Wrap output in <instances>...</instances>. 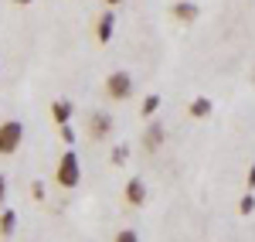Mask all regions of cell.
Returning a JSON list of instances; mask_svg holds the SVG:
<instances>
[{
  "label": "cell",
  "mask_w": 255,
  "mask_h": 242,
  "mask_svg": "<svg viewBox=\"0 0 255 242\" xmlns=\"http://www.w3.org/2000/svg\"><path fill=\"white\" fill-rule=\"evenodd\" d=\"M55 181H58V188H79L82 184V164H79V154L68 147L65 154L58 157V167H55Z\"/></svg>",
  "instance_id": "1"
},
{
  "label": "cell",
  "mask_w": 255,
  "mask_h": 242,
  "mask_svg": "<svg viewBox=\"0 0 255 242\" xmlns=\"http://www.w3.org/2000/svg\"><path fill=\"white\" fill-rule=\"evenodd\" d=\"M211 109H215V102L208 99V96H197V99H191V106H187V113H191L194 120H208Z\"/></svg>",
  "instance_id": "10"
},
{
  "label": "cell",
  "mask_w": 255,
  "mask_h": 242,
  "mask_svg": "<svg viewBox=\"0 0 255 242\" xmlns=\"http://www.w3.org/2000/svg\"><path fill=\"white\" fill-rule=\"evenodd\" d=\"M20 143H24V123L20 120H3L0 123V157L17 154Z\"/></svg>",
  "instance_id": "2"
},
{
  "label": "cell",
  "mask_w": 255,
  "mask_h": 242,
  "mask_svg": "<svg viewBox=\"0 0 255 242\" xmlns=\"http://www.w3.org/2000/svg\"><path fill=\"white\" fill-rule=\"evenodd\" d=\"M58 137L65 147H75V140H79V133L72 130V123H65V126H58Z\"/></svg>",
  "instance_id": "15"
},
{
  "label": "cell",
  "mask_w": 255,
  "mask_h": 242,
  "mask_svg": "<svg viewBox=\"0 0 255 242\" xmlns=\"http://www.w3.org/2000/svg\"><path fill=\"white\" fill-rule=\"evenodd\" d=\"M113 34H116V14H113V7H109V10H102L99 20H96V38H99V44H109Z\"/></svg>",
  "instance_id": "6"
},
{
  "label": "cell",
  "mask_w": 255,
  "mask_h": 242,
  "mask_svg": "<svg viewBox=\"0 0 255 242\" xmlns=\"http://www.w3.org/2000/svg\"><path fill=\"white\" fill-rule=\"evenodd\" d=\"M31 195H34V202H44V195H48V191H44V181L31 184Z\"/></svg>",
  "instance_id": "17"
},
{
  "label": "cell",
  "mask_w": 255,
  "mask_h": 242,
  "mask_svg": "<svg viewBox=\"0 0 255 242\" xmlns=\"http://www.w3.org/2000/svg\"><path fill=\"white\" fill-rule=\"evenodd\" d=\"M3 202H7V178L0 174V208H3Z\"/></svg>",
  "instance_id": "18"
},
{
  "label": "cell",
  "mask_w": 255,
  "mask_h": 242,
  "mask_svg": "<svg viewBox=\"0 0 255 242\" xmlns=\"http://www.w3.org/2000/svg\"><path fill=\"white\" fill-rule=\"evenodd\" d=\"M14 3H17V7H27V3H31V0H14Z\"/></svg>",
  "instance_id": "21"
},
{
  "label": "cell",
  "mask_w": 255,
  "mask_h": 242,
  "mask_svg": "<svg viewBox=\"0 0 255 242\" xmlns=\"http://www.w3.org/2000/svg\"><path fill=\"white\" fill-rule=\"evenodd\" d=\"M72 116H75V106H72L68 99H55V102H51V120L58 123V126L72 123Z\"/></svg>",
  "instance_id": "9"
},
{
  "label": "cell",
  "mask_w": 255,
  "mask_h": 242,
  "mask_svg": "<svg viewBox=\"0 0 255 242\" xmlns=\"http://www.w3.org/2000/svg\"><path fill=\"white\" fill-rule=\"evenodd\" d=\"M170 14H174V20H180V24H194L197 20V3H191V0H177L174 7H170Z\"/></svg>",
  "instance_id": "8"
},
{
  "label": "cell",
  "mask_w": 255,
  "mask_h": 242,
  "mask_svg": "<svg viewBox=\"0 0 255 242\" xmlns=\"http://www.w3.org/2000/svg\"><path fill=\"white\" fill-rule=\"evenodd\" d=\"M126 161H129V143H116L113 154H109V164H113V167H123Z\"/></svg>",
  "instance_id": "13"
},
{
  "label": "cell",
  "mask_w": 255,
  "mask_h": 242,
  "mask_svg": "<svg viewBox=\"0 0 255 242\" xmlns=\"http://www.w3.org/2000/svg\"><path fill=\"white\" fill-rule=\"evenodd\" d=\"M249 191H255V164L249 167Z\"/></svg>",
  "instance_id": "19"
},
{
  "label": "cell",
  "mask_w": 255,
  "mask_h": 242,
  "mask_svg": "<svg viewBox=\"0 0 255 242\" xmlns=\"http://www.w3.org/2000/svg\"><path fill=\"white\" fill-rule=\"evenodd\" d=\"M113 242H139V232L136 229H119L116 236H113Z\"/></svg>",
  "instance_id": "16"
},
{
  "label": "cell",
  "mask_w": 255,
  "mask_h": 242,
  "mask_svg": "<svg viewBox=\"0 0 255 242\" xmlns=\"http://www.w3.org/2000/svg\"><path fill=\"white\" fill-rule=\"evenodd\" d=\"M123 198H126V205L139 208V205L146 202V184L139 181V178H129V181H126V188H123Z\"/></svg>",
  "instance_id": "7"
},
{
  "label": "cell",
  "mask_w": 255,
  "mask_h": 242,
  "mask_svg": "<svg viewBox=\"0 0 255 242\" xmlns=\"http://www.w3.org/2000/svg\"><path fill=\"white\" fill-rule=\"evenodd\" d=\"M133 89H136V82H133L129 72H109L106 75V96L113 102H126L133 96Z\"/></svg>",
  "instance_id": "3"
},
{
  "label": "cell",
  "mask_w": 255,
  "mask_h": 242,
  "mask_svg": "<svg viewBox=\"0 0 255 242\" xmlns=\"http://www.w3.org/2000/svg\"><path fill=\"white\" fill-rule=\"evenodd\" d=\"M14 232H17V212H14V208H3V212H0V236L10 239Z\"/></svg>",
  "instance_id": "11"
},
{
  "label": "cell",
  "mask_w": 255,
  "mask_h": 242,
  "mask_svg": "<svg viewBox=\"0 0 255 242\" xmlns=\"http://www.w3.org/2000/svg\"><path fill=\"white\" fill-rule=\"evenodd\" d=\"M113 130H116V120H113V113H106V109H96V113L89 116V137H92V140H109V137H113Z\"/></svg>",
  "instance_id": "4"
},
{
  "label": "cell",
  "mask_w": 255,
  "mask_h": 242,
  "mask_svg": "<svg viewBox=\"0 0 255 242\" xmlns=\"http://www.w3.org/2000/svg\"><path fill=\"white\" fill-rule=\"evenodd\" d=\"M238 212H242L245 219H249V215L255 212V195H252V191H245V195L238 198Z\"/></svg>",
  "instance_id": "14"
},
{
  "label": "cell",
  "mask_w": 255,
  "mask_h": 242,
  "mask_svg": "<svg viewBox=\"0 0 255 242\" xmlns=\"http://www.w3.org/2000/svg\"><path fill=\"white\" fill-rule=\"evenodd\" d=\"M163 143H167V126H163V123H157V120H150V126L143 130V150L157 154Z\"/></svg>",
  "instance_id": "5"
},
{
  "label": "cell",
  "mask_w": 255,
  "mask_h": 242,
  "mask_svg": "<svg viewBox=\"0 0 255 242\" xmlns=\"http://www.w3.org/2000/svg\"><path fill=\"white\" fill-rule=\"evenodd\" d=\"M157 113H160V96H157V92H150L146 99L139 102V116H146V120H153Z\"/></svg>",
  "instance_id": "12"
},
{
  "label": "cell",
  "mask_w": 255,
  "mask_h": 242,
  "mask_svg": "<svg viewBox=\"0 0 255 242\" xmlns=\"http://www.w3.org/2000/svg\"><path fill=\"white\" fill-rule=\"evenodd\" d=\"M116 3H123V0H106V7H116Z\"/></svg>",
  "instance_id": "20"
},
{
  "label": "cell",
  "mask_w": 255,
  "mask_h": 242,
  "mask_svg": "<svg viewBox=\"0 0 255 242\" xmlns=\"http://www.w3.org/2000/svg\"><path fill=\"white\" fill-rule=\"evenodd\" d=\"M0 123H3V120H0Z\"/></svg>",
  "instance_id": "22"
}]
</instances>
